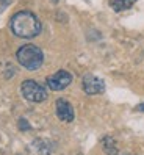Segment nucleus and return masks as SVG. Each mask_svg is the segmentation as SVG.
<instances>
[{
	"label": "nucleus",
	"instance_id": "1",
	"mask_svg": "<svg viewBox=\"0 0 144 155\" xmlns=\"http://www.w3.org/2000/svg\"><path fill=\"white\" fill-rule=\"evenodd\" d=\"M11 31L24 39H31L38 36L42 30V24L38 19V16L31 11H19L13 16L10 22Z\"/></svg>",
	"mask_w": 144,
	"mask_h": 155
},
{
	"label": "nucleus",
	"instance_id": "9",
	"mask_svg": "<svg viewBox=\"0 0 144 155\" xmlns=\"http://www.w3.org/2000/svg\"><path fill=\"white\" fill-rule=\"evenodd\" d=\"M10 3H11V0H0V14H2L8 6H10Z\"/></svg>",
	"mask_w": 144,
	"mask_h": 155
},
{
	"label": "nucleus",
	"instance_id": "7",
	"mask_svg": "<svg viewBox=\"0 0 144 155\" xmlns=\"http://www.w3.org/2000/svg\"><path fill=\"white\" fill-rule=\"evenodd\" d=\"M102 146L106 155H118V146H116V141L111 136H105L102 140Z\"/></svg>",
	"mask_w": 144,
	"mask_h": 155
},
{
	"label": "nucleus",
	"instance_id": "5",
	"mask_svg": "<svg viewBox=\"0 0 144 155\" xmlns=\"http://www.w3.org/2000/svg\"><path fill=\"white\" fill-rule=\"evenodd\" d=\"M82 86H83V91L89 96H94V94H102L105 91V81L102 78H99L93 74H86L83 77V81H82Z\"/></svg>",
	"mask_w": 144,
	"mask_h": 155
},
{
	"label": "nucleus",
	"instance_id": "3",
	"mask_svg": "<svg viewBox=\"0 0 144 155\" xmlns=\"http://www.w3.org/2000/svg\"><path fill=\"white\" fill-rule=\"evenodd\" d=\"M21 91H22V96L28 100V102L39 104V102H44V100L47 99L46 88L41 86L39 83H36L34 80H25V81H22Z\"/></svg>",
	"mask_w": 144,
	"mask_h": 155
},
{
	"label": "nucleus",
	"instance_id": "2",
	"mask_svg": "<svg viewBox=\"0 0 144 155\" xmlns=\"http://www.w3.org/2000/svg\"><path fill=\"white\" fill-rule=\"evenodd\" d=\"M16 58L19 64L24 66L27 71H36L42 66L44 63V53L42 50L34 44H25L17 50Z\"/></svg>",
	"mask_w": 144,
	"mask_h": 155
},
{
	"label": "nucleus",
	"instance_id": "6",
	"mask_svg": "<svg viewBox=\"0 0 144 155\" xmlns=\"http://www.w3.org/2000/svg\"><path fill=\"white\" fill-rule=\"evenodd\" d=\"M57 116L64 122H72L74 121V108L67 102L66 99H58L57 100Z\"/></svg>",
	"mask_w": 144,
	"mask_h": 155
},
{
	"label": "nucleus",
	"instance_id": "11",
	"mask_svg": "<svg viewBox=\"0 0 144 155\" xmlns=\"http://www.w3.org/2000/svg\"><path fill=\"white\" fill-rule=\"evenodd\" d=\"M52 2H53V3H57V2H58V0H52Z\"/></svg>",
	"mask_w": 144,
	"mask_h": 155
},
{
	"label": "nucleus",
	"instance_id": "4",
	"mask_svg": "<svg viewBox=\"0 0 144 155\" xmlns=\"http://www.w3.org/2000/svg\"><path fill=\"white\" fill-rule=\"evenodd\" d=\"M72 83V74L67 71H58L53 75L47 77V86L52 91H63Z\"/></svg>",
	"mask_w": 144,
	"mask_h": 155
},
{
	"label": "nucleus",
	"instance_id": "10",
	"mask_svg": "<svg viewBox=\"0 0 144 155\" xmlns=\"http://www.w3.org/2000/svg\"><path fill=\"white\" fill-rule=\"evenodd\" d=\"M136 110H138V111H144V104H139V105L136 107Z\"/></svg>",
	"mask_w": 144,
	"mask_h": 155
},
{
	"label": "nucleus",
	"instance_id": "8",
	"mask_svg": "<svg viewBox=\"0 0 144 155\" xmlns=\"http://www.w3.org/2000/svg\"><path fill=\"white\" fill-rule=\"evenodd\" d=\"M135 2L136 0H113L111 2V6H113V10L114 11H125V10H129V8H132L135 5Z\"/></svg>",
	"mask_w": 144,
	"mask_h": 155
}]
</instances>
